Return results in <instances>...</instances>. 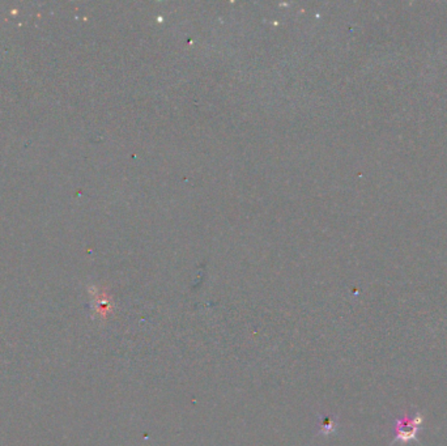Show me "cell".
<instances>
[{
	"label": "cell",
	"mask_w": 447,
	"mask_h": 446,
	"mask_svg": "<svg viewBox=\"0 0 447 446\" xmlns=\"http://www.w3.org/2000/svg\"><path fill=\"white\" fill-rule=\"evenodd\" d=\"M424 417L420 412L413 414H405L402 417H396L392 424V443H400L407 444L411 441H415L418 438V432L422 430Z\"/></svg>",
	"instance_id": "obj_1"
}]
</instances>
